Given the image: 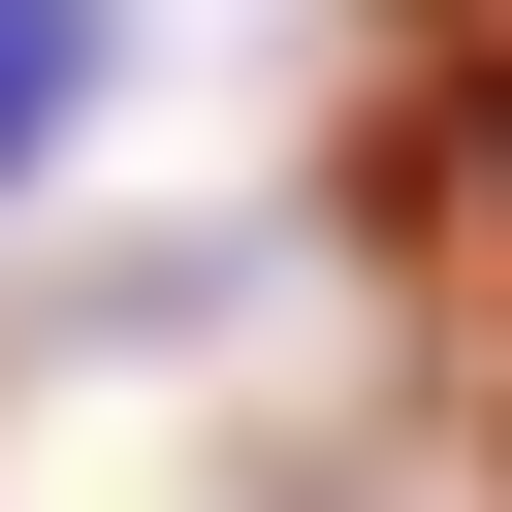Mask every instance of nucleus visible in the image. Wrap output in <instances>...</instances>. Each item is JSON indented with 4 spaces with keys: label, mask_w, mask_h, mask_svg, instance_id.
<instances>
[{
    "label": "nucleus",
    "mask_w": 512,
    "mask_h": 512,
    "mask_svg": "<svg viewBox=\"0 0 512 512\" xmlns=\"http://www.w3.org/2000/svg\"><path fill=\"white\" fill-rule=\"evenodd\" d=\"M96 96H128V0H0V192H64Z\"/></svg>",
    "instance_id": "nucleus-1"
}]
</instances>
